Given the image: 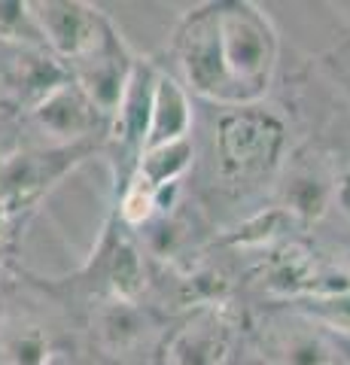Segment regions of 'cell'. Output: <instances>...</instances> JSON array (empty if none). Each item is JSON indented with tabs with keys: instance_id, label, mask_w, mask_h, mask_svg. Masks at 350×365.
Returning <instances> with one entry per match:
<instances>
[{
	"instance_id": "cell-17",
	"label": "cell",
	"mask_w": 350,
	"mask_h": 365,
	"mask_svg": "<svg viewBox=\"0 0 350 365\" xmlns=\"http://www.w3.org/2000/svg\"><path fill=\"white\" fill-rule=\"evenodd\" d=\"M155 216V192L143 180L131 177L122 195V220L128 225H146Z\"/></svg>"
},
{
	"instance_id": "cell-6",
	"label": "cell",
	"mask_w": 350,
	"mask_h": 365,
	"mask_svg": "<svg viewBox=\"0 0 350 365\" xmlns=\"http://www.w3.org/2000/svg\"><path fill=\"white\" fill-rule=\"evenodd\" d=\"M235 347V329L217 311H201L165 344V365H225Z\"/></svg>"
},
{
	"instance_id": "cell-13",
	"label": "cell",
	"mask_w": 350,
	"mask_h": 365,
	"mask_svg": "<svg viewBox=\"0 0 350 365\" xmlns=\"http://www.w3.org/2000/svg\"><path fill=\"white\" fill-rule=\"evenodd\" d=\"M332 201V186L320 170L299 168L287 182V207L302 220H320Z\"/></svg>"
},
{
	"instance_id": "cell-9",
	"label": "cell",
	"mask_w": 350,
	"mask_h": 365,
	"mask_svg": "<svg viewBox=\"0 0 350 365\" xmlns=\"http://www.w3.org/2000/svg\"><path fill=\"white\" fill-rule=\"evenodd\" d=\"M192 128V104L186 88L177 83L174 76L159 73L153 86L150 101V122H146V134L140 143V153L159 150V146L186 140Z\"/></svg>"
},
{
	"instance_id": "cell-14",
	"label": "cell",
	"mask_w": 350,
	"mask_h": 365,
	"mask_svg": "<svg viewBox=\"0 0 350 365\" xmlns=\"http://www.w3.org/2000/svg\"><path fill=\"white\" fill-rule=\"evenodd\" d=\"M0 356L6 365H49V338L37 326H19L0 338Z\"/></svg>"
},
{
	"instance_id": "cell-8",
	"label": "cell",
	"mask_w": 350,
	"mask_h": 365,
	"mask_svg": "<svg viewBox=\"0 0 350 365\" xmlns=\"http://www.w3.org/2000/svg\"><path fill=\"white\" fill-rule=\"evenodd\" d=\"M31 116L40 125V131H46L49 137H58V140H73V137L88 134L101 119L98 110L88 104V98L73 79H64L46 98H40L31 107Z\"/></svg>"
},
{
	"instance_id": "cell-4",
	"label": "cell",
	"mask_w": 350,
	"mask_h": 365,
	"mask_svg": "<svg viewBox=\"0 0 350 365\" xmlns=\"http://www.w3.org/2000/svg\"><path fill=\"white\" fill-rule=\"evenodd\" d=\"M31 13L37 19L40 37L55 55L71 61H80L92 55L110 40L107 19L88 4L76 0H46V4H31Z\"/></svg>"
},
{
	"instance_id": "cell-3",
	"label": "cell",
	"mask_w": 350,
	"mask_h": 365,
	"mask_svg": "<svg viewBox=\"0 0 350 365\" xmlns=\"http://www.w3.org/2000/svg\"><path fill=\"white\" fill-rule=\"evenodd\" d=\"M174 49L186 86L207 101L229 104V86H225V73H222L220 34H217V4L186 16V21L177 31Z\"/></svg>"
},
{
	"instance_id": "cell-5",
	"label": "cell",
	"mask_w": 350,
	"mask_h": 365,
	"mask_svg": "<svg viewBox=\"0 0 350 365\" xmlns=\"http://www.w3.org/2000/svg\"><path fill=\"white\" fill-rule=\"evenodd\" d=\"M134 64L128 58V52L122 49V43L110 34V40L95 49L92 55L76 61V76L73 83L80 86V91L88 98V104L98 110L101 119H116V113L122 107V98L128 91Z\"/></svg>"
},
{
	"instance_id": "cell-7",
	"label": "cell",
	"mask_w": 350,
	"mask_h": 365,
	"mask_svg": "<svg viewBox=\"0 0 350 365\" xmlns=\"http://www.w3.org/2000/svg\"><path fill=\"white\" fill-rule=\"evenodd\" d=\"M262 350L274 365H338L335 341L308 319H280L265 329Z\"/></svg>"
},
{
	"instance_id": "cell-15",
	"label": "cell",
	"mask_w": 350,
	"mask_h": 365,
	"mask_svg": "<svg viewBox=\"0 0 350 365\" xmlns=\"http://www.w3.org/2000/svg\"><path fill=\"white\" fill-rule=\"evenodd\" d=\"M146 283V271H143V259L131 244H119L116 256L110 265V287H113V299L119 302H134L138 292Z\"/></svg>"
},
{
	"instance_id": "cell-12",
	"label": "cell",
	"mask_w": 350,
	"mask_h": 365,
	"mask_svg": "<svg viewBox=\"0 0 350 365\" xmlns=\"http://www.w3.org/2000/svg\"><path fill=\"white\" fill-rule=\"evenodd\" d=\"M189 165H192V140L186 137V140H177V143L159 146V150L140 153L134 177L143 180L153 192H159L165 186L180 182V177L189 170Z\"/></svg>"
},
{
	"instance_id": "cell-2",
	"label": "cell",
	"mask_w": 350,
	"mask_h": 365,
	"mask_svg": "<svg viewBox=\"0 0 350 365\" xmlns=\"http://www.w3.org/2000/svg\"><path fill=\"white\" fill-rule=\"evenodd\" d=\"M284 125L265 110L235 107L217 122L220 174L229 182L262 180L280 162Z\"/></svg>"
},
{
	"instance_id": "cell-19",
	"label": "cell",
	"mask_w": 350,
	"mask_h": 365,
	"mask_svg": "<svg viewBox=\"0 0 350 365\" xmlns=\"http://www.w3.org/2000/svg\"><path fill=\"white\" fill-rule=\"evenodd\" d=\"M0 225H4V204H0Z\"/></svg>"
},
{
	"instance_id": "cell-10",
	"label": "cell",
	"mask_w": 350,
	"mask_h": 365,
	"mask_svg": "<svg viewBox=\"0 0 350 365\" xmlns=\"http://www.w3.org/2000/svg\"><path fill=\"white\" fill-rule=\"evenodd\" d=\"M95 332L98 341L113 353H125L138 347L146 335V317L134 302L113 299L98 311L95 317Z\"/></svg>"
},
{
	"instance_id": "cell-1",
	"label": "cell",
	"mask_w": 350,
	"mask_h": 365,
	"mask_svg": "<svg viewBox=\"0 0 350 365\" xmlns=\"http://www.w3.org/2000/svg\"><path fill=\"white\" fill-rule=\"evenodd\" d=\"M217 34L229 107H250L268 91L277 71V31L256 4H217Z\"/></svg>"
},
{
	"instance_id": "cell-16",
	"label": "cell",
	"mask_w": 350,
	"mask_h": 365,
	"mask_svg": "<svg viewBox=\"0 0 350 365\" xmlns=\"http://www.w3.org/2000/svg\"><path fill=\"white\" fill-rule=\"evenodd\" d=\"M0 37L16 43H43L31 4H0Z\"/></svg>"
},
{
	"instance_id": "cell-11",
	"label": "cell",
	"mask_w": 350,
	"mask_h": 365,
	"mask_svg": "<svg viewBox=\"0 0 350 365\" xmlns=\"http://www.w3.org/2000/svg\"><path fill=\"white\" fill-rule=\"evenodd\" d=\"M155 76L150 67H140L134 64V73H131V83L128 91L122 98V107L113 119V131H116L119 140L125 143H143V134H146V122H150V101H153V86H155Z\"/></svg>"
},
{
	"instance_id": "cell-18",
	"label": "cell",
	"mask_w": 350,
	"mask_h": 365,
	"mask_svg": "<svg viewBox=\"0 0 350 365\" xmlns=\"http://www.w3.org/2000/svg\"><path fill=\"white\" fill-rule=\"evenodd\" d=\"M335 195H338V204H341V210H344V216H350V170H347V174H344V180H341V182H338Z\"/></svg>"
}]
</instances>
